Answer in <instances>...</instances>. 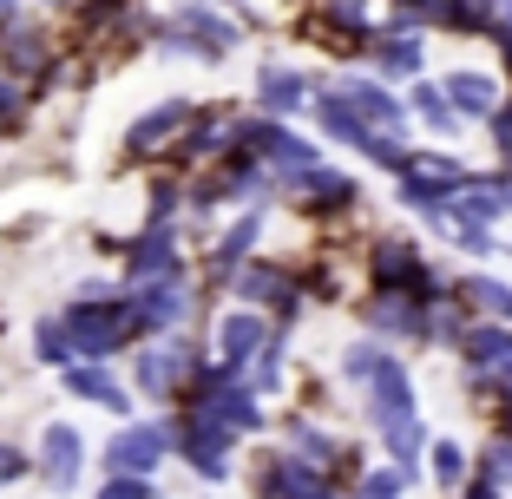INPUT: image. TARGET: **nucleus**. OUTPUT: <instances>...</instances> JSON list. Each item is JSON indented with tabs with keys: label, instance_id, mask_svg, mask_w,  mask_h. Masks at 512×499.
Instances as JSON below:
<instances>
[{
	"label": "nucleus",
	"instance_id": "7",
	"mask_svg": "<svg viewBox=\"0 0 512 499\" xmlns=\"http://www.w3.org/2000/svg\"><path fill=\"white\" fill-rule=\"evenodd\" d=\"M125 276H132V283L184 276V257H178V237H171V224H145L132 243H125Z\"/></svg>",
	"mask_w": 512,
	"mask_h": 499
},
{
	"label": "nucleus",
	"instance_id": "34",
	"mask_svg": "<svg viewBox=\"0 0 512 499\" xmlns=\"http://www.w3.org/2000/svg\"><path fill=\"white\" fill-rule=\"evenodd\" d=\"M394 14L421 20V27H440V0H394Z\"/></svg>",
	"mask_w": 512,
	"mask_h": 499
},
{
	"label": "nucleus",
	"instance_id": "2",
	"mask_svg": "<svg viewBox=\"0 0 512 499\" xmlns=\"http://www.w3.org/2000/svg\"><path fill=\"white\" fill-rule=\"evenodd\" d=\"M394 178H401L394 191H401V204H407V211H427V217H440V211L453 204V191H460V178H467V171L453 165L447 152H407Z\"/></svg>",
	"mask_w": 512,
	"mask_h": 499
},
{
	"label": "nucleus",
	"instance_id": "31",
	"mask_svg": "<svg viewBox=\"0 0 512 499\" xmlns=\"http://www.w3.org/2000/svg\"><path fill=\"white\" fill-rule=\"evenodd\" d=\"M460 473H467V467H460V447H453V440H440V447H434V480L453 486Z\"/></svg>",
	"mask_w": 512,
	"mask_h": 499
},
{
	"label": "nucleus",
	"instance_id": "28",
	"mask_svg": "<svg viewBox=\"0 0 512 499\" xmlns=\"http://www.w3.org/2000/svg\"><path fill=\"white\" fill-rule=\"evenodd\" d=\"M33 355H40L46 368H73V342H66L60 316H40V322H33Z\"/></svg>",
	"mask_w": 512,
	"mask_h": 499
},
{
	"label": "nucleus",
	"instance_id": "14",
	"mask_svg": "<svg viewBox=\"0 0 512 499\" xmlns=\"http://www.w3.org/2000/svg\"><path fill=\"white\" fill-rule=\"evenodd\" d=\"M79 467H86V440H79V427L53 421L40 434V473H46V486H53V493H73Z\"/></svg>",
	"mask_w": 512,
	"mask_h": 499
},
{
	"label": "nucleus",
	"instance_id": "30",
	"mask_svg": "<svg viewBox=\"0 0 512 499\" xmlns=\"http://www.w3.org/2000/svg\"><path fill=\"white\" fill-rule=\"evenodd\" d=\"M99 499H151V480H132V473H112L99 486Z\"/></svg>",
	"mask_w": 512,
	"mask_h": 499
},
{
	"label": "nucleus",
	"instance_id": "12",
	"mask_svg": "<svg viewBox=\"0 0 512 499\" xmlns=\"http://www.w3.org/2000/svg\"><path fill=\"white\" fill-rule=\"evenodd\" d=\"M447 211L493 230L499 217H512V171H499V178H460V191H453Z\"/></svg>",
	"mask_w": 512,
	"mask_h": 499
},
{
	"label": "nucleus",
	"instance_id": "18",
	"mask_svg": "<svg viewBox=\"0 0 512 499\" xmlns=\"http://www.w3.org/2000/svg\"><path fill=\"white\" fill-rule=\"evenodd\" d=\"M440 92H447V106L460 112V125H467V119H493V112H499V99H506V92H499V79L467 73V66L440 79Z\"/></svg>",
	"mask_w": 512,
	"mask_h": 499
},
{
	"label": "nucleus",
	"instance_id": "10",
	"mask_svg": "<svg viewBox=\"0 0 512 499\" xmlns=\"http://www.w3.org/2000/svg\"><path fill=\"white\" fill-rule=\"evenodd\" d=\"M191 368H197L191 342H158V348L138 355V388H145L151 401H165V394H178L184 381H191Z\"/></svg>",
	"mask_w": 512,
	"mask_h": 499
},
{
	"label": "nucleus",
	"instance_id": "36",
	"mask_svg": "<svg viewBox=\"0 0 512 499\" xmlns=\"http://www.w3.org/2000/svg\"><path fill=\"white\" fill-rule=\"evenodd\" d=\"M486 473H493V480H512V440H493V454H486Z\"/></svg>",
	"mask_w": 512,
	"mask_h": 499
},
{
	"label": "nucleus",
	"instance_id": "15",
	"mask_svg": "<svg viewBox=\"0 0 512 499\" xmlns=\"http://www.w3.org/2000/svg\"><path fill=\"white\" fill-rule=\"evenodd\" d=\"M178 447H184V460H191L204 480H224V467H230V434L224 427H211V421H197V414H184L178 421Z\"/></svg>",
	"mask_w": 512,
	"mask_h": 499
},
{
	"label": "nucleus",
	"instance_id": "29",
	"mask_svg": "<svg viewBox=\"0 0 512 499\" xmlns=\"http://www.w3.org/2000/svg\"><path fill=\"white\" fill-rule=\"evenodd\" d=\"M381 355H388V342H355V348L342 355V375H348V381H368V375L381 368Z\"/></svg>",
	"mask_w": 512,
	"mask_h": 499
},
{
	"label": "nucleus",
	"instance_id": "20",
	"mask_svg": "<svg viewBox=\"0 0 512 499\" xmlns=\"http://www.w3.org/2000/svg\"><path fill=\"white\" fill-rule=\"evenodd\" d=\"M191 99H165V106H151V112H138L132 119V132H125V145H132V152H158V145H171V138L184 132V125H191Z\"/></svg>",
	"mask_w": 512,
	"mask_h": 499
},
{
	"label": "nucleus",
	"instance_id": "11",
	"mask_svg": "<svg viewBox=\"0 0 512 499\" xmlns=\"http://www.w3.org/2000/svg\"><path fill=\"white\" fill-rule=\"evenodd\" d=\"M362 316H368V329H375V335H401V342L434 335V309H421L414 296H401V289H375Z\"/></svg>",
	"mask_w": 512,
	"mask_h": 499
},
{
	"label": "nucleus",
	"instance_id": "6",
	"mask_svg": "<svg viewBox=\"0 0 512 499\" xmlns=\"http://www.w3.org/2000/svg\"><path fill=\"white\" fill-rule=\"evenodd\" d=\"M329 99H342V106L355 112L368 132H394V138L407 132V106L388 92V79H335Z\"/></svg>",
	"mask_w": 512,
	"mask_h": 499
},
{
	"label": "nucleus",
	"instance_id": "19",
	"mask_svg": "<svg viewBox=\"0 0 512 499\" xmlns=\"http://www.w3.org/2000/svg\"><path fill=\"white\" fill-rule=\"evenodd\" d=\"M60 375H66V394H73V401H92V408H106V414L132 408V394L112 381L106 362H73V368H60Z\"/></svg>",
	"mask_w": 512,
	"mask_h": 499
},
{
	"label": "nucleus",
	"instance_id": "13",
	"mask_svg": "<svg viewBox=\"0 0 512 499\" xmlns=\"http://www.w3.org/2000/svg\"><path fill=\"white\" fill-rule=\"evenodd\" d=\"M283 184H289L296 204H309V211H348V204L362 197V184L342 178V171H329V165H302V171H289Z\"/></svg>",
	"mask_w": 512,
	"mask_h": 499
},
{
	"label": "nucleus",
	"instance_id": "33",
	"mask_svg": "<svg viewBox=\"0 0 512 499\" xmlns=\"http://www.w3.org/2000/svg\"><path fill=\"white\" fill-rule=\"evenodd\" d=\"M486 125H493V145H499V158H512V99H499V112H493Z\"/></svg>",
	"mask_w": 512,
	"mask_h": 499
},
{
	"label": "nucleus",
	"instance_id": "16",
	"mask_svg": "<svg viewBox=\"0 0 512 499\" xmlns=\"http://www.w3.org/2000/svg\"><path fill=\"white\" fill-rule=\"evenodd\" d=\"M263 342H270V322L256 316V309H230V316L217 322V362H230L237 375L250 368V355H256Z\"/></svg>",
	"mask_w": 512,
	"mask_h": 499
},
{
	"label": "nucleus",
	"instance_id": "9",
	"mask_svg": "<svg viewBox=\"0 0 512 499\" xmlns=\"http://www.w3.org/2000/svg\"><path fill=\"white\" fill-rule=\"evenodd\" d=\"M230 276H237V303H270L276 316L296 322L302 289H296V276H289V270H276V263H237Z\"/></svg>",
	"mask_w": 512,
	"mask_h": 499
},
{
	"label": "nucleus",
	"instance_id": "1",
	"mask_svg": "<svg viewBox=\"0 0 512 499\" xmlns=\"http://www.w3.org/2000/svg\"><path fill=\"white\" fill-rule=\"evenodd\" d=\"M60 329H66V342H73V362H112L125 342H138L132 309H125V296H112V289L73 296V303L60 309Z\"/></svg>",
	"mask_w": 512,
	"mask_h": 499
},
{
	"label": "nucleus",
	"instance_id": "25",
	"mask_svg": "<svg viewBox=\"0 0 512 499\" xmlns=\"http://www.w3.org/2000/svg\"><path fill=\"white\" fill-rule=\"evenodd\" d=\"M453 296H460L467 309H480V316H493V322H512V283H493V276H460Z\"/></svg>",
	"mask_w": 512,
	"mask_h": 499
},
{
	"label": "nucleus",
	"instance_id": "41",
	"mask_svg": "<svg viewBox=\"0 0 512 499\" xmlns=\"http://www.w3.org/2000/svg\"><path fill=\"white\" fill-rule=\"evenodd\" d=\"M46 7H73V0H46Z\"/></svg>",
	"mask_w": 512,
	"mask_h": 499
},
{
	"label": "nucleus",
	"instance_id": "21",
	"mask_svg": "<svg viewBox=\"0 0 512 499\" xmlns=\"http://www.w3.org/2000/svg\"><path fill=\"white\" fill-rule=\"evenodd\" d=\"M171 145H178V158H224L230 152V112H211V119L191 112V125H184Z\"/></svg>",
	"mask_w": 512,
	"mask_h": 499
},
{
	"label": "nucleus",
	"instance_id": "37",
	"mask_svg": "<svg viewBox=\"0 0 512 499\" xmlns=\"http://www.w3.org/2000/svg\"><path fill=\"white\" fill-rule=\"evenodd\" d=\"M493 46H499V60H506V73H512V14L493 20Z\"/></svg>",
	"mask_w": 512,
	"mask_h": 499
},
{
	"label": "nucleus",
	"instance_id": "5",
	"mask_svg": "<svg viewBox=\"0 0 512 499\" xmlns=\"http://www.w3.org/2000/svg\"><path fill=\"white\" fill-rule=\"evenodd\" d=\"M125 309H132L138 335H165L191 316V283L184 276H158V283H132L125 289Z\"/></svg>",
	"mask_w": 512,
	"mask_h": 499
},
{
	"label": "nucleus",
	"instance_id": "22",
	"mask_svg": "<svg viewBox=\"0 0 512 499\" xmlns=\"http://www.w3.org/2000/svg\"><path fill=\"white\" fill-rule=\"evenodd\" d=\"M460 355H467L480 375H493L512 355V322H480V329H460Z\"/></svg>",
	"mask_w": 512,
	"mask_h": 499
},
{
	"label": "nucleus",
	"instance_id": "40",
	"mask_svg": "<svg viewBox=\"0 0 512 499\" xmlns=\"http://www.w3.org/2000/svg\"><path fill=\"white\" fill-rule=\"evenodd\" d=\"M473 499H499V493H493V486H480V493H473Z\"/></svg>",
	"mask_w": 512,
	"mask_h": 499
},
{
	"label": "nucleus",
	"instance_id": "39",
	"mask_svg": "<svg viewBox=\"0 0 512 499\" xmlns=\"http://www.w3.org/2000/svg\"><path fill=\"white\" fill-rule=\"evenodd\" d=\"M20 14V0H0V20H14Z\"/></svg>",
	"mask_w": 512,
	"mask_h": 499
},
{
	"label": "nucleus",
	"instance_id": "17",
	"mask_svg": "<svg viewBox=\"0 0 512 499\" xmlns=\"http://www.w3.org/2000/svg\"><path fill=\"white\" fill-rule=\"evenodd\" d=\"M309 106V79L296 73V66H263L256 73V112L263 119H289V112Z\"/></svg>",
	"mask_w": 512,
	"mask_h": 499
},
{
	"label": "nucleus",
	"instance_id": "32",
	"mask_svg": "<svg viewBox=\"0 0 512 499\" xmlns=\"http://www.w3.org/2000/svg\"><path fill=\"white\" fill-rule=\"evenodd\" d=\"M171 211H178V184H151V224H171Z\"/></svg>",
	"mask_w": 512,
	"mask_h": 499
},
{
	"label": "nucleus",
	"instance_id": "27",
	"mask_svg": "<svg viewBox=\"0 0 512 499\" xmlns=\"http://www.w3.org/2000/svg\"><path fill=\"white\" fill-rule=\"evenodd\" d=\"M256 237H263V211H250V217H243V224H230L224 230V243H217V270H237V263H250V243Z\"/></svg>",
	"mask_w": 512,
	"mask_h": 499
},
{
	"label": "nucleus",
	"instance_id": "35",
	"mask_svg": "<svg viewBox=\"0 0 512 499\" xmlns=\"http://www.w3.org/2000/svg\"><path fill=\"white\" fill-rule=\"evenodd\" d=\"M27 467H33V460L20 454V447H7V440H0V486H7V480H20Z\"/></svg>",
	"mask_w": 512,
	"mask_h": 499
},
{
	"label": "nucleus",
	"instance_id": "3",
	"mask_svg": "<svg viewBox=\"0 0 512 499\" xmlns=\"http://www.w3.org/2000/svg\"><path fill=\"white\" fill-rule=\"evenodd\" d=\"M368 388H375V421H381V434L394 440V454H407V447H414V381H407V368L394 362V348L381 355V368L368 375Z\"/></svg>",
	"mask_w": 512,
	"mask_h": 499
},
{
	"label": "nucleus",
	"instance_id": "42",
	"mask_svg": "<svg viewBox=\"0 0 512 499\" xmlns=\"http://www.w3.org/2000/svg\"><path fill=\"white\" fill-rule=\"evenodd\" d=\"M506 14H512V0H506Z\"/></svg>",
	"mask_w": 512,
	"mask_h": 499
},
{
	"label": "nucleus",
	"instance_id": "24",
	"mask_svg": "<svg viewBox=\"0 0 512 499\" xmlns=\"http://www.w3.org/2000/svg\"><path fill=\"white\" fill-rule=\"evenodd\" d=\"M368 40H375V66H381V79H414L421 73V40H414V33H368Z\"/></svg>",
	"mask_w": 512,
	"mask_h": 499
},
{
	"label": "nucleus",
	"instance_id": "8",
	"mask_svg": "<svg viewBox=\"0 0 512 499\" xmlns=\"http://www.w3.org/2000/svg\"><path fill=\"white\" fill-rule=\"evenodd\" d=\"M165 447H171V434L158 421H132L125 434H112V447H106V473H132V480H145L158 460H165Z\"/></svg>",
	"mask_w": 512,
	"mask_h": 499
},
{
	"label": "nucleus",
	"instance_id": "38",
	"mask_svg": "<svg viewBox=\"0 0 512 499\" xmlns=\"http://www.w3.org/2000/svg\"><path fill=\"white\" fill-rule=\"evenodd\" d=\"M368 499H401V473H375V480H368Z\"/></svg>",
	"mask_w": 512,
	"mask_h": 499
},
{
	"label": "nucleus",
	"instance_id": "26",
	"mask_svg": "<svg viewBox=\"0 0 512 499\" xmlns=\"http://www.w3.org/2000/svg\"><path fill=\"white\" fill-rule=\"evenodd\" d=\"M414 119H421L427 132H440V138L460 132V112L447 106V92H440V86H414Z\"/></svg>",
	"mask_w": 512,
	"mask_h": 499
},
{
	"label": "nucleus",
	"instance_id": "23",
	"mask_svg": "<svg viewBox=\"0 0 512 499\" xmlns=\"http://www.w3.org/2000/svg\"><path fill=\"white\" fill-rule=\"evenodd\" d=\"M0 60L14 66V73H27V66H46V33L33 27V20H0Z\"/></svg>",
	"mask_w": 512,
	"mask_h": 499
},
{
	"label": "nucleus",
	"instance_id": "4",
	"mask_svg": "<svg viewBox=\"0 0 512 499\" xmlns=\"http://www.w3.org/2000/svg\"><path fill=\"white\" fill-rule=\"evenodd\" d=\"M158 40L171 46V53H197V60H224L230 46H237V27H230L224 14H211V7H197V0H184L178 20L171 27H158Z\"/></svg>",
	"mask_w": 512,
	"mask_h": 499
}]
</instances>
